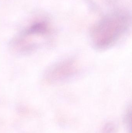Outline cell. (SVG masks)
Instances as JSON below:
<instances>
[{
    "instance_id": "6da1fadb",
    "label": "cell",
    "mask_w": 132,
    "mask_h": 133,
    "mask_svg": "<svg viewBox=\"0 0 132 133\" xmlns=\"http://www.w3.org/2000/svg\"><path fill=\"white\" fill-rule=\"evenodd\" d=\"M125 17L114 15L104 19L92 30L91 39L95 47L104 50L118 42L128 27Z\"/></svg>"
},
{
    "instance_id": "7a4b0ae2",
    "label": "cell",
    "mask_w": 132,
    "mask_h": 133,
    "mask_svg": "<svg viewBox=\"0 0 132 133\" xmlns=\"http://www.w3.org/2000/svg\"><path fill=\"white\" fill-rule=\"evenodd\" d=\"M77 70L75 63L73 61H63L52 69L51 76L55 80L61 81L71 77L76 73Z\"/></svg>"
}]
</instances>
